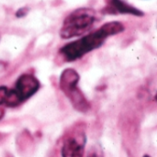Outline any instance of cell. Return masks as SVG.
Masks as SVG:
<instances>
[{
	"label": "cell",
	"instance_id": "cell-1",
	"mask_svg": "<svg viewBox=\"0 0 157 157\" xmlns=\"http://www.w3.org/2000/svg\"><path fill=\"white\" fill-rule=\"evenodd\" d=\"M125 29L122 23L119 21H110L102 25L98 29L71 41L63 46L59 54L63 61L71 63L82 58L86 53L101 47L106 40L113 35L119 34Z\"/></svg>",
	"mask_w": 157,
	"mask_h": 157
},
{
	"label": "cell",
	"instance_id": "cell-2",
	"mask_svg": "<svg viewBox=\"0 0 157 157\" xmlns=\"http://www.w3.org/2000/svg\"><path fill=\"white\" fill-rule=\"evenodd\" d=\"M97 20V13L89 7H80L70 13L63 20L60 37L67 40L79 37L89 31Z\"/></svg>",
	"mask_w": 157,
	"mask_h": 157
},
{
	"label": "cell",
	"instance_id": "cell-3",
	"mask_svg": "<svg viewBox=\"0 0 157 157\" xmlns=\"http://www.w3.org/2000/svg\"><path fill=\"white\" fill-rule=\"evenodd\" d=\"M79 79L80 76L75 70L67 68L60 76V88L76 110L86 113L90 109V104L78 87Z\"/></svg>",
	"mask_w": 157,
	"mask_h": 157
},
{
	"label": "cell",
	"instance_id": "cell-4",
	"mask_svg": "<svg viewBox=\"0 0 157 157\" xmlns=\"http://www.w3.org/2000/svg\"><path fill=\"white\" fill-rule=\"evenodd\" d=\"M40 88L39 80L32 75H21L14 88H6L4 106L15 108L32 97Z\"/></svg>",
	"mask_w": 157,
	"mask_h": 157
},
{
	"label": "cell",
	"instance_id": "cell-5",
	"mask_svg": "<svg viewBox=\"0 0 157 157\" xmlns=\"http://www.w3.org/2000/svg\"><path fill=\"white\" fill-rule=\"evenodd\" d=\"M86 134L84 132H74L63 142L62 157H84L86 146Z\"/></svg>",
	"mask_w": 157,
	"mask_h": 157
},
{
	"label": "cell",
	"instance_id": "cell-6",
	"mask_svg": "<svg viewBox=\"0 0 157 157\" xmlns=\"http://www.w3.org/2000/svg\"><path fill=\"white\" fill-rule=\"evenodd\" d=\"M107 6L104 12L108 14H127L137 17H143L144 14L140 9L132 6L123 0H107Z\"/></svg>",
	"mask_w": 157,
	"mask_h": 157
},
{
	"label": "cell",
	"instance_id": "cell-7",
	"mask_svg": "<svg viewBox=\"0 0 157 157\" xmlns=\"http://www.w3.org/2000/svg\"><path fill=\"white\" fill-rule=\"evenodd\" d=\"M29 12V8L28 7H21L19 8L17 12H16V17H25Z\"/></svg>",
	"mask_w": 157,
	"mask_h": 157
},
{
	"label": "cell",
	"instance_id": "cell-8",
	"mask_svg": "<svg viewBox=\"0 0 157 157\" xmlns=\"http://www.w3.org/2000/svg\"><path fill=\"white\" fill-rule=\"evenodd\" d=\"M87 157H103L102 154L98 151V150H95V151H92L88 154Z\"/></svg>",
	"mask_w": 157,
	"mask_h": 157
},
{
	"label": "cell",
	"instance_id": "cell-9",
	"mask_svg": "<svg viewBox=\"0 0 157 157\" xmlns=\"http://www.w3.org/2000/svg\"><path fill=\"white\" fill-rule=\"evenodd\" d=\"M4 115H5V110L3 109H0V121L3 119Z\"/></svg>",
	"mask_w": 157,
	"mask_h": 157
},
{
	"label": "cell",
	"instance_id": "cell-10",
	"mask_svg": "<svg viewBox=\"0 0 157 157\" xmlns=\"http://www.w3.org/2000/svg\"><path fill=\"white\" fill-rule=\"evenodd\" d=\"M144 157H151V156H149V155H144Z\"/></svg>",
	"mask_w": 157,
	"mask_h": 157
}]
</instances>
